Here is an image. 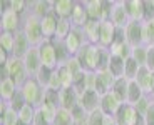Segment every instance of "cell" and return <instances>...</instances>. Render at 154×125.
<instances>
[{"mask_svg": "<svg viewBox=\"0 0 154 125\" xmlns=\"http://www.w3.org/2000/svg\"><path fill=\"white\" fill-rule=\"evenodd\" d=\"M20 92H22V95L25 97L27 103L34 105L35 109H38V107L44 103L45 88H44L42 85L37 82V79H35V77H29V79L23 82V85L20 87Z\"/></svg>", "mask_w": 154, "mask_h": 125, "instance_id": "1", "label": "cell"}, {"mask_svg": "<svg viewBox=\"0 0 154 125\" xmlns=\"http://www.w3.org/2000/svg\"><path fill=\"white\" fill-rule=\"evenodd\" d=\"M99 53L100 47L92 45V43H85L82 47V50L75 55V58L79 60L82 70L89 73H96L97 72V62H99Z\"/></svg>", "mask_w": 154, "mask_h": 125, "instance_id": "2", "label": "cell"}, {"mask_svg": "<svg viewBox=\"0 0 154 125\" xmlns=\"http://www.w3.org/2000/svg\"><path fill=\"white\" fill-rule=\"evenodd\" d=\"M22 32L25 34V37L29 38V42H30L32 47H38L44 42L40 19L34 17L32 13H29L27 17H23L22 19Z\"/></svg>", "mask_w": 154, "mask_h": 125, "instance_id": "3", "label": "cell"}, {"mask_svg": "<svg viewBox=\"0 0 154 125\" xmlns=\"http://www.w3.org/2000/svg\"><path fill=\"white\" fill-rule=\"evenodd\" d=\"M114 120L117 125H146L144 117L131 103H122L117 114L114 115Z\"/></svg>", "mask_w": 154, "mask_h": 125, "instance_id": "4", "label": "cell"}, {"mask_svg": "<svg viewBox=\"0 0 154 125\" xmlns=\"http://www.w3.org/2000/svg\"><path fill=\"white\" fill-rule=\"evenodd\" d=\"M126 42L132 49L146 45L144 40V22H129L126 27Z\"/></svg>", "mask_w": 154, "mask_h": 125, "instance_id": "5", "label": "cell"}, {"mask_svg": "<svg viewBox=\"0 0 154 125\" xmlns=\"http://www.w3.org/2000/svg\"><path fill=\"white\" fill-rule=\"evenodd\" d=\"M5 65H7V68H8V77H10V79L17 83V87L20 88L23 85V82L29 79V73H27V70H25L23 60L22 58H17V57H12Z\"/></svg>", "mask_w": 154, "mask_h": 125, "instance_id": "6", "label": "cell"}, {"mask_svg": "<svg viewBox=\"0 0 154 125\" xmlns=\"http://www.w3.org/2000/svg\"><path fill=\"white\" fill-rule=\"evenodd\" d=\"M37 49H38L40 60H42V67H47V68L55 70V68L59 67V62H57V55H55L54 43H52L50 40H44Z\"/></svg>", "mask_w": 154, "mask_h": 125, "instance_id": "7", "label": "cell"}, {"mask_svg": "<svg viewBox=\"0 0 154 125\" xmlns=\"http://www.w3.org/2000/svg\"><path fill=\"white\" fill-rule=\"evenodd\" d=\"M22 28V17L14 10L4 12L0 17V32H10L17 34Z\"/></svg>", "mask_w": 154, "mask_h": 125, "instance_id": "8", "label": "cell"}, {"mask_svg": "<svg viewBox=\"0 0 154 125\" xmlns=\"http://www.w3.org/2000/svg\"><path fill=\"white\" fill-rule=\"evenodd\" d=\"M64 42H66V47H67V50H69L70 57H75L77 53L82 50V47L87 43L82 28H72V32H70L69 37H67Z\"/></svg>", "mask_w": 154, "mask_h": 125, "instance_id": "9", "label": "cell"}, {"mask_svg": "<svg viewBox=\"0 0 154 125\" xmlns=\"http://www.w3.org/2000/svg\"><path fill=\"white\" fill-rule=\"evenodd\" d=\"M116 80L117 79H114L109 70L96 72V85H94V92H97L100 97L106 95V94H109V92L112 90V87H114Z\"/></svg>", "mask_w": 154, "mask_h": 125, "instance_id": "10", "label": "cell"}, {"mask_svg": "<svg viewBox=\"0 0 154 125\" xmlns=\"http://www.w3.org/2000/svg\"><path fill=\"white\" fill-rule=\"evenodd\" d=\"M116 38V25L111 20H104L100 22V30H99V47L102 49H111Z\"/></svg>", "mask_w": 154, "mask_h": 125, "instance_id": "11", "label": "cell"}, {"mask_svg": "<svg viewBox=\"0 0 154 125\" xmlns=\"http://www.w3.org/2000/svg\"><path fill=\"white\" fill-rule=\"evenodd\" d=\"M79 105L87 112V114H92L96 110L100 109V95L94 90H87L84 94L79 95Z\"/></svg>", "mask_w": 154, "mask_h": 125, "instance_id": "12", "label": "cell"}, {"mask_svg": "<svg viewBox=\"0 0 154 125\" xmlns=\"http://www.w3.org/2000/svg\"><path fill=\"white\" fill-rule=\"evenodd\" d=\"M22 60H23V65H25V70H27L29 77H35L37 72L42 68V60H40V55H38L37 47H32Z\"/></svg>", "mask_w": 154, "mask_h": 125, "instance_id": "13", "label": "cell"}, {"mask_svg": "<svg viewBox=\"0 0 154 125\" xmlns=\"http://www.w3.org/2000/svg\"><path fill=\"white\" fill-rule=\"evenodd\" d=\"M121 105H122V102L114 95V92H109L100 97V110L106 117H114L117 110L121 109Z\"/></svg>", "mask_w": 154, "mask_h": 125, "instance_id": "14", "label": "cell"}, {"mask_svg": "<svg viewBox=\"0 0 154 125\" xmlns=\"http://www.w3.org/2000/svg\"><path fill=\"white\" fill-rule=\"evenodd\" d=\"M124 7L131 22H144V2L143 0H124Z\"/></svg>", "mask_w": 154, "mask_h": 125, "instance_id": "15", "label": "cell"}, {"mask_svg": "<svg viewBox=\"0 0 154 125\" xmlns=\"http://www.w3.org/2000/svg\"><path fill=\"white\" fill-rule=\"evenodd\" d=\"M109 20H111L116 27H122V28L127 27V23L131 22V20H129V15H127V12H126L124 2H121V0L114 2V7H112V12H111Z\"/></svg>", "mask_w": 154, "mask_h": 125, "instance_id": "16", "label": "cell"}, {"mask_svg": "<svg viewBox=\"0 0 154 125\" xmlns=\"http://www.w3.org/2000/svg\"><path fill=\"white\" fill-rule=\"evenodd\" d=\"M59 100H60V109H66L69 112H72L79 105V94L75 92L74 87L62 88L60 94H59Z\"/></svg>", "mask_w": 154, "mask_h": 125, "instance_id": "17", "label": "cell"}, {"mask_svg": "<svg viewBox=\"0 0 154 125\" xmlns=\"http://www.w3.org/2000/svg\"><path fill=\"white\" fill-rule=\"evenodd\" d=\"M75 0H52V13L57 19H70Z\"/></svg>", "mask_w": 154, "mask_h": 125, "instance_id": "18", "label": "cell"}, {"mask_svg": "<svg viewBox=\"0 0 154 125\" xmlns=\"http://www.w3.org/2000/svg\"><path fill=\"white\" fill-rule=\"evenodd\" d=\"M87 22H89V15H87L84 2L75 0V7L72 10V15H70V23H72L74 28H84V25Z\"/></svg>", "mask_w": 154, "mask_h": 125, "instance_id": "19", "label": "cell"}, {"mask_svg": "<svg viewBox=\"0 0 154 125\" xmlns=\"http://www.w3.org/2000/svg\"><path fill=\"white\" fill-rule=\"evenodd\" d=\"M136 82L139 83V87L143 88L144 95H149L151 97V94H152V72H151L146 65H143V67L139 68Z\"/></svg>", "mask_w": 154, "mask_h": 125, "instance_id": "20", "label": "cell"}, {"mask_svg": "<svg viewBox=\"0 0 154 125\" xmlns=\"http://www.w3.org/2000/svg\"><path fill=\"white\" fill-rule=\"evenodd\" d=\"M57 17L54 13H49L40 20V27H42V35L44 40H52L55 37V32H57Z\"/></svg>", "mask_w": 154, "mask_h": 125, "instance_id": "21", "label": "cell"}, {"mask_svg": "<svg viewBox=\"0 0 154 125\" xmlns=\"http://www.w3.org/2000/svg\"><path fill=\"white\" fill-rule=\"evenodd\" d=\"M30 49H32L30 42H29V38L25 37V34H23L22 28H20V30L15 34V49H14V57L23 58Z\"/></svg>", "mask_w": 154, "mask_h": 125, "instance_id": "22", "label": "cell"}, {"mask_svg": "<svg viewBox=\"0 0 154 125\" xmlns=\"http://www.w3.org/2000/svg\"><path fill=\"white\" fill-rule=\"evenodd\" d=\"M30 13L42 20L45 15L52 13V0H34V2H30Z\"/></svg>", "mask_w": 154, "mask_h": 125, "instance_id": "23", "label": "cell"}, {"mask_svg": "<svg viewBox=\"0 0 154 125\" xmlns=\"http://www.w3.org/2000/svg\"><path fill=\"white\" fill-rule=\"evenodd\" d=\"M85 10H87L89 20H104V10H102V0H84Z\"/></svg>", "mask_w": 154, "mask_h": 125, "instance_id": "24", "label": "cell"}, {"mask_svg": "<svg viewBox=\"0 0 154 125\" xmlns=\"http://www.w3.org/2000/svg\"><path fill=\"white\" fill-rule=\"evenodd\" d=\"M99 30H100V22H97V20H89L85 23L82 32H84V37L87 40V43L99 45Z\"/></svg>", "mask_w": 154, "mask_h": 125, "instance_id": "25", "label": "cell"}, {"mask_svg": "<svg viewBox=\"0 0 154 125\" xmlns=\"http://www.w3.org/2000/svg\"><path fill=\"white\" fill-rule=\"evenodd\" d=\"M17 92H19V87H17V83L12 79L0 80V100H2V102L8 103L14 99V95H15Z\"/></svg>", "mask_w": 154, "mask_h": 125, "instance_id": "26", "label": "cell"}, {"mask_svg": "<svg viewBox=\"0 0 154 125\" xmlns=\"http://www.w3.org/2000/svg\"><path fill=\"white\" fill-rule=\"evenodd\" d=\"M124 67H126V60H124V58L117 57V55H111L107 70L112 73L114 79H122L124 77Z\"/></svg>", "mask_w": 154, "mask_h": 125, "instance_id": "27", "label": "cell"}, {"mask_svg": "<svg viewBox=\"0 0 154 125\" xmlns=\"http://www.w3.org/2000/svg\"><path fill=\"white\" fill-rule=\"evenodd\" d=\"M50 42L54 43V49H55V55H57L59 65L67 64V62H69L72 57H70L69 50H67V47H66V42H64V40H59V38H52Z\"/></svg>", "mask_w": 154, "mask_h": 125, "instance_id": "28", "label": "cell"}, {"mask_svg": "<svg viewBox=\"0 0 154 125\" xmlns=\"http://www.w3.org/2000/svg\"><path fill=\"white\" fill-rule=\"evenodd\" d=\"M127 90H129V80H127L126 77H122V79L116 80V83H114V87H112L111 92H114V95L122 103H127Z\"/></svg>", "mask_w": 154, "mask_h": 125, "instance_id": "29", "label": "cell"}, {"mask_svg": "<svg viewBox=\"0 0 154 125\" xmlns=\"http://www.w3.org/2000/svg\"><path fill=\"white\" fill-rule=\"evenodd\" d=\"M14 49H15V34L0 32V50H4L10 57H14Z\"/></svg>", "mask_w": 154, "mask_h": 125, "instance_id": "30", "label": "cell"}, {"mask_svg": "<svg viewBox=\"0 0 154 125\" xmlns=\"http://www.w3.org/2000/svg\"><path fill=\"white\" fill-rule=\"evenodd\" d=\"M144 97L143 88L139 87V83L136 80H129V90H127V103L131 105H136L139 100Z\"/></svg>", "mask_w": 154, "mask_h": 125, "instance_id": "31", "label": "cell"}, {"mask_svg": "<svg viewBox=\"0 0 154 125\" xmlns=\"http://www.w3.org/2000/svg\"><path fill=\"white\" fill-rule=\"evenodd\" d=\"M72 23H70V19H59L57 20V32H55V37L59 40H66L69 37V34L72 32Z\"/></svg>", "mask_w": 154, "mask_h": 125, "instance_id": "32", "label": "cell"}, {"mask_svg": "<svg viewBox=\"0 0 154 125\" xmlns=\"http://www.w3.org/2000/svg\"><path fill=\"white\" fill-rule=\"evenodd\" d=\"M35 115H37V109H35L34 105H30V103H27V105H25L19 112L20 122H22V124H25V125H34Z\"/></svg>", "mask_w": 154, "mask_h": 125, "instance_id": "33", "label": "cell"}, {"mask_svg": "<svg viewBox=\"0 0 154 125\" xmlns=\"http://www.w3.org/2000/svg\"><path fill=\"white\" fill-rule=\"evenodd\" d=\"M59 109H60V107L54 105V103H49V102H44L42 105L38 107V110H40V114H42L44 117L47 118V122H49L50 125L54 124L55 117H57V112H59Z\"/></svg>", "mask_w": 154, "mask_h": 125, "instance_id": "34", "label": "cell"}, {"mask_svg": "<svg viewBox=\"0 0 154 125\" xmlns=\"http://www.w3.org/2000/svg\"><path fill=\"white\" fill-rule=\"evenodd\" d=\"M141 67H143V65H139L132 57H129L126 60V67H124V77H126L127 80H136L137 72H139V68Z\"/></svg>", "mask_w": 154, "mask_h": 125, "instance_id": "35", "label": "cell"}, {"mask_svg": "<svg viewBox=\"0 0 154 125\" xmlns=\"http://www.w3.org/2000/svg\"><path fill=\"white\" fill-rule=\"evenodd\" d=\"M19 122H20L19 114L15 110H12L10 107L0 114V125H19Z\"/></svg>", "mask_w": 154, "mask_h": 125, "instance_id": "36", "label": "cell"}, {"mask_svg": "<svg viewBox=\"0 0 154 125\" xmlns=\"http://www.w3.org/2000/svg\"><path fill=\"white\" fill-rule=\"evenodd\" d=\"M12 10L17 12L23 19L30 13V2L29 0H12Z\"/></svg>", "mask_w": 154, "mask_h": 125, "instance_id": "37", "label": "cell"}, {"mask_svg": "<svg viewBox=\"0 0 154 125\" xmlns=\"http://www.w3.org/2000/svg\"><path fill=\"white\" fill-rule=\"evenodd\" d=\"M57 70H59V77H60L62 88H69V87H72V83H74V75L69 72V68H67L66 65H59Z\"/></svg>", "mask_w": 154, "mask_h": 125, "instance_id": "38", "label": "cell"}, {"mask_svg": "<svg viewBox=\"0 0 154 125\" xmlns=\"http://www.w3.org/2000/svg\"><path fill=\"white\" fill-rule=\"evenodd\" d=\"M72 87L75 88V92L79 95L84 94V92H87V72H81L79 75L74 77V83H72Z\"/></svg>", "mask_w": 154, "mask_h": 125, "instance_id": "39", "label": "cell"}, {"mask_svg": "<svg viewBox=\"0 0 154 125\" xmlns=\"http://www.w3.org/2000/svg\"><path fill=\"white\" fill-rule=\"evenodd\" d=\"M52 125H74V118H72V114L66 109H59L57 112V117H55L54 124Z\"/></svg>", "mask_w": 154, "mask_h": 125, "instance_id": "40", "label": "cell"}, {"mask_svg": "<svg viewBox=\"0 0 154 125\" xmlns=\"http://www.w3.org/2000/svg\"><path fill=\"white\" fill-rule=\"evenodd\" d=\"M72 114V118H74V125H87V117L89 114L82 109L81 105H77L75 109L70 112Z\"/></svg>", "mask_w": 154, "mask_h": 125, "instance_id": "41", "label": "cell"}, {"mask_svg": "<svg viewBox=\"0 0 154 125\" xmlns=\"http://www.w3.org/2000/svg\"><path fill=\"white\" fill-rule=\"evenodd\" d=\"M52 68H47V67H42L40 70L37 72V75H35V79H37V82L42 85L44 88L47 90V87H49V82H50V77H52Z\"/></svg>", "mask_w": 154, "mask_h": 125, "instance_id": "42", "label": "cell"}, {"mask_svg": "<svg viewBox=\"0 0 154 125\" xmlns=\"http://www.w3.org/2000/svg\"><path fill=\"white\" fill-rule=\"evenodd\" d=\"M25 105H27V100H25V97L22 95V92H20V88H19V92L14 95V99L8 102V107H10L12 110H15L17 114H19V112H20V110H22Z\"/></svg>", "mask_w": 154, "mask_h": 125, "instance_id": "43", "label": "cell"}, {"mask_svg": "<svg viewBox=\"0 0 154 125\" xmlns=\"http://www.w3.org/2000/svg\"><path fill=\"white\" fill-rule=\"evenodd\" d=\"M131 57L134 58L139 65H146V60H147V47L146 45H141V47L132 49Z\"/></svg>", "mask_w": 154, "mask_h": 125, "instance_id": "44", "label": "cell"}, {"mask_svg": "<svg viewBox=\"0 0 154 125\" xmlns=\"http://www.w3.org/2000/svg\"><path fill=\"white\" fill-rule=\"evenodd\" d=\"M144 40L146 47H154V20L144 22Z\"/></svg>", "mask_w": 154, "mask_h": 125, "instance_id": "45", "label": "cell"}, {"mask_svg": "<svg viewBox=\"0 0 154 125\" xmlns=\"http://www.w3.org/2000/svg\"><path fill=\"white\" fill-rule=\"evenodd\" d=\"M104 120H106V115L102 114V110H96L92 114H89L87 117V125H104Z\"/></svg>", "mask_w": 154, "mask_h": 125, "instance_id": "46", "label": "cell"}, {"mask_svg": "<svg viewBox=\"0 0 154 125\" xmlns=\"http://www.w3.org/2000/svg\"><path fill=\"white\" fill-rule=\"evenodd\" d=\"M151 103H152V100H151V97H149V95H144L143 99L139 100V102L136 103L134 107H136V110H137L139 114H141V115H143V117H144V115H146V112H147V110H149Z\"/></svg>", "mask_w": 154, "mask_h": 125, "instance_id": "47", "label": "cell"}, {"mask_svg": "<svg viewBox=\"0 0 154 125\" xmlns=\"http://www.w3.org/2000/svg\"><path fill=\"white\" fill-rule=\"evenodd\" d=\"M144 2V22L154 20V0H143Z\"/></svg>", "mask_w": 154, "mask_h": 125, "instance_id": "48", "label": "cell"}, {"mask_svg": "<svg viewBox=\"0 0 154 125\" xmlns=\"http://www.w3.org/2000/svg\"><path fill=\"white\" fill-rule=\"evenodd\" d=\"M59 94H60V92H57V90H50V88H47V90H45V97H44V102H49V103H54V105L60 107Z\"/></svg>", "mask_w": 154, "mask_h": 125, "instance_id": "49", "label": "cell"}, {"mask_svg": "<svg viewBox=\"0 0 154 125\" xmlns=\"http://www.w3.org/2000/svg\"><path fill=\"white\" fill-rule=\"evenodd\" d=\"M64 65H66V67L69 68V72L72 73L74 77L79 75L81 72H84V70H82V67H81V64H79V60H77L75 57H72L69 62H67V64H64Z\"/></svg>", "mask_w": 154, "mask_h": 125, "instance_id": "50", "label": "cell"}, {"mask_svg": "<svg viewBox=\"0 0 154 125\" xmlns=\"http://www.w3.org/2000/svg\"><path fill=\"white\" fill-rule=\"evenodd\" d=\"M146 67L151 72H154V47H147V60H146Z\"/></svg>", "mask_w": 154, "mask_h": 125, "instance_id": "51", "label": "cell"}, {"mask_svg": "<svg viewBox=\"0 0 154 125\" xmlns=\"http://www.w3.org/2000/svg\"><path fill=\"white\" fill-rule=\"evenodd\" d=\"M144 120H146V125H154V103H151L149 110L144 115Z\"/></svg>", "mask_w": 154, "mask_h": 125, "instance_id": "52", "label": "cell"}, {"mask_svg": "<svg viewBox=\"0 0 154 125\" xmlns=\"http://www.w3.org/2000/svg\"><path fill=\"white\" fill-rule=\"evenodd\" d=\"M34 125H50L49 122H47V118L44 117L42 114H40V110L37 109V115H35V120H34Z\"/></svg>", "mask_w": 154, "mask_h": 125, "instance_id": "53", "label": "cell"}, {"mask_svg": "<svg viewBox=\"0 0 154 125\" xmlns=\"http://www.w3.org/2000/svg\"><path fill=\"white\" fill-rule=\"evenodd\" d=\"M19 125H25V124H22V122H19Z\"/></svg>", "mask_w": 154, "mask_h": 125, "instance_id": "54", "label": "cell"}]
</instances>
